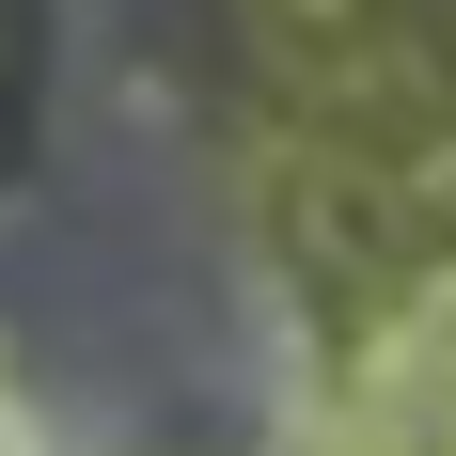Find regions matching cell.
I'll return each instance as SVG.
<instances>
[{
	"mask_svg": "<svg viewBox=\"0 0 456 456\" xmlns=\"http://www.w3.org/2000/svg\"><path fill=\"white\" fill-rule=\"evenodd\" d=\"M79 16L63 0H0V205L47 174V142H63V94H79Z\"/></svg>",
	"mask_w": 456,
	"mask_h": 456,
	"instance_id": "6da1fadb",
	"label": "cell"
}]
</instances>
